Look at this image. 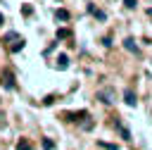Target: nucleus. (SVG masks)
Masks as SVG:
<instances>
[{"label": "nucleus", "mask_w": 152, "mask_h": 150, "mask_svg": "<svg viewBox=\"0 0 152 150\" xmlns=\"http://www.w3.org/2000/svg\"><path fill=\"white\" fill-rule=\"evenodd\" d=\"M114 98H116L114 88H102V90H97V100H102L104 105H112V102H114Z\"/></svg>", "instance_id": "1"}, {"label": "nucleus", "mask_w": 152, "mask_h": 150, "mask_svg": "<svg viewBox=\"0 0 152 150\" xmlns=\"http://www.w3.org/2000/svg\"><path fill=\"white\" fill-rule=\"evenodd\" d=\"M0 81H2V86H5V88H14V76H12V71H10V69H5V71H2Z\"/></svg>", "instance_id": "2"}, {"label": "nucleus", "mask_w": 152, "mask_h": 150, "mask_svg": "<svg viewBox=\"0 0 152 150\" xmlns=\"http://www.w3.org/2000/svg\"><path fill=\"white\" fill-rule=\"evenodd\" d=\"M124 102H126V105H131V107H135V102H138V95H135L131 88H126V90H124Z\"/></svg>", "instance_id": "3"}, {"label": "nucleus", "mask_w": 152, "mask_h": 150, "mask_svg": "<svg viewBox=\"0 0 152 150\" xmlns=\"http://www.w3.org/2000/svg\"><path fill=\"white\" fill-rule=\"evenodd\" d=\"M88 12H90V14H95V17H97V19H102V21H104V19H107V14H104V12H102V10H95V7H93V5H90V7H88Z\"/></svg>", "instance_id": "4"}, {"label": "nucleus", "mask_w": 152, "mask_h": 150, "mask_svg": "<svg viewBox=\"0 0 152 150\" xmlns=\"http://www.w3.org/2000/svg\"><path fill=\"white\" fill-rule=\"evenodd\" d=\"M124 48H126V50H131V52H135V50H138V45H135V40H133V38H126V40H124Z\"/></svg>", "instance_id": "5"}, {"label": "nucleus", "mask_w": 152, "mask_h": 150, "mask_svg": "<svg viewBox=\"0 0 152 150\" xmlns=\"http://www.w3.org/2000/svg\"><path fill=\"white\" fill-rule=\"evenodd\" d=\"M57 67H59V69H66V67H69V57H66V55H59V57H57Z\"/></svg>", "instance_id": "6"}, {"label": "nucleus", "mask_w": 152, "mask_h": 150, "mask_svg": "<svg viewBox=\"0 0 152 150\" xmlns=\"http://www.w3.org/2000/svg\"><path fill=\"white\" fill-rule=\"evenodd\" d=\"M69 36H71L69 29H57V40H64V38H69Z\"/></svg>", "instance_id": "7"}, {"label": "nucleus", "mask_w": 152, "mask_h": 150, "mask_svg": "<svg viewBox=\"0 0 152 150\" xmlns=\"http://www.w3.org/2000/svg\"><path fill=\"white\" fill-rule=\"evenodd\" d=\"M31 148H33V145H31V140H26V138L17 143V150H31Z\"/></svg>", "instance_id": "8"}, {"label": "nucleus", "mask_w": 152, "mask_h": 150, "mask_svg": "<svg viewBox=\"0 0 152 150\" xmlns=\"http://www.w3.org/2000/svg\"><path fill=\"white\" fill-rule=\"evenodd\" d=\"M55 17H57V19H62V21H66V19H69V12H66V10H57V12H55Z\"/></svg>", "instance_id": "9"}, {"label": "nucleus", "mask_w": 152, "mask_h": 150, "mask_svg": "<svg viewBox=\"0 0 152 150\" xmlns=\"http://www.w3.org/2000/svg\"><path fill=\"white\" fill-rule=\"evenodd\" d=\"M21 48H24V38H17V43H14V45H12L10 50H12V52H19Z\"/></svg>", "instance_id": "10"}, {"label": "nucleus", "mask_w": 152, "mask_h": 150, "mask_svg": "<svg viewBox=\"0 0 152 150\" xmlns=\"http://www.w3.org/2000/svg\"><path fill=\"white\" fill-rule=\"evenodd\" d=\"M17 38H19V33H17V31H10V33H5V38H2V40L7 43V40H17Z\"/></svg>", "instance_id": "11"}, {"label": "nucleus", "mask_w": 152, "mask_h": 150, "mask_svg": "<svg viewBox=\"0 0 152 150\" xmlns=\"http://www.w3.org/2000/svg\"><path fill=\"white\" fill-rule=\"evenodd\" d=\"M119 131H121V138H124V140H131V131H128L126 126H119Z\"/></svg>", "instance_id": "12"}, {"label": "nucleus", "mask_w": 152, "mask_h": 150, "mask_svg": "<svg viewBox=\"0 0 152 150\" xmlns=\"http://www.w3.org/2000/svg\"><path fill=\"white\" fill-rule=\"evenodd\" d=\"M43 148H45V150H52V148H55V143H52L50 138H45V140H43Z\"/></svg>", "instance_id": "13"}, {"label": "nucleus", "mask_w": 152, "mask_h": 150, "mask_svg": "<svg viewBox=\"0 0 152 150\" xmlns=\"http://www.w3.org/2000/svg\"><path fill=\"white\" fill-rule=\"evenodd\" d=\"M124 5H126V7H128V10H133V7H135V5H138V2H135V0H124Z\"/></svg>", "instance_id": "14"}, {"label": "nucleus", "mask_w": 152, "mask_h": 150, "mask_svg": "<svg viewBox=\"0 0 152 150\" xmlns=\"http://www.w3.org/2000/svg\"><path fill=\"white\" fill-rule=\"evenodd\" d=\"M147 17H152V10H147Z\"/></svg>", "instance_id": "15"}, {"label": "nucleus", "mask_w": 152, "mask_h": 150, "mask_svg": "<svg viewBox=\"0 0 152 150\" xmlns=\"http://www.w3.org/2000/svg\"><path fill=\"white\" fill-rule=\"evenodd\" d=\"M2 21H5V17H2V14H0V24H2Z\"/></svg>", "instance_id": "16"}]
</instances>
